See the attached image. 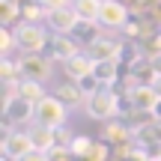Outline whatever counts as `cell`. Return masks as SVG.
<instances>
[{"instance_id": "cell-1", "label": "cell", "mask_w": 161, "mask_h": 161, "mask_svg": "<svg viewBox=\"0 0 161 161\" xmlns=\"http://www.w3.org/2000/svg\"><path fill=\"white\" fill-rule=\"evenodd\" d=\"M84 110H86L90 119L108 122V119H114V116L119 114V96H116L110 86H104V90H98L96 96H90L84 102Z\"/></svg>"}, {"instance_id": "cell-2", "label": "cell", "mask_w": 161, "mask_h": 161, "mask_svg": "<svg viewBox=\"0 0 161 161\" xmlns=\"http://www.w3.org/2000/svg\"><path fill=\"white\" fill-rule=\"evenodd\" d=\"M66 116H69V108L60 102L57 96H45L39 104H36V125H45V128H63L66 125Z\"/></svg>"}, {"instance_id": "cell-3", "label": "cell", "mask_w": 161, "mask_h": 161, "mask_svg": "<svg viewBox=\"0 0 161 161\" xmlns=\"http://www.w3.org/2000/svg\"><path fill=\"white\" fill-rule=\"evenodd\" d=\"M15 39H18V51L21 54H42L45 51V45H48V33H45V27L42 24H27V21H21L15 27Z\"/></svg>"}, {"instance_id": "cell-4", "label": "cell", "mask_w": 161, "mask_h": 161, "mask_svg": "<svg viewBox=\"0 0 161 161\" xmlns=\"http://www.w3.org/2000/svg\"><path fill=\"white\" fill-rule=\"evenodd\" d=\"M45 21H48V27H51L57 36H69V33L78 30L80 18H78V12L72 9V6H63V9H51Z\"/></svg>"}, {"instance_id": "cell-5", "label": "cell", "mask_w": 161, "mask_h": 161, "mask_svg": "<svg viewBox=\"0 0 161 161\" xmlns=\"http://www.w3.org/2000/svg\"><path fill=\"white\" fill-rule=\"evenodd\" d=\"M18 69H21V80H45L51 75V60L48 57H39V54H30V57H21L18 60Z\"/></svg>"}, {"instance_id": "cell-6", "label": "cell", "mask_w": 161, "mask_h": 161, "mask_svg": "<svg viewBox=\"0 0 161 161\" xmlns=\"http://www.w3.org/2000/svg\"><path fill=\"white\" fill-rule=\"evenodd\" d=\"M128 98H131V108L137 114H152V108L161 102L155 86H149V84H131L128 86Z\"/></svg>"}, {"instance_id": "cell-7", "label": "cell", "mask_w": 161, "mask_h": 161, "mask_svg": "<svg viewBox=\"0 0 161 161\" xmlns=\"http://www.w3.org/2000/svg\"><path fill=\"white\" fill-rule=\"evenodd\" d=\"M3 158H12V161H21L27 152H33V143H30V134L27 131H9L3 134Z\"/></svg>"}, {"instance_id": "cell-8", "label": "cell", "mask_w": 161, "mask_h": 161, "mask_svg": "<svg viewBox=\"0 0 161 161\" xmlns=\"http://www.w3.org/2000/svg\"><path fill=\"white\" fill-rule=\"evenodd\" d=\"M98 24L102 27H125L128 24V6L122 3V0H104L102 3V15H98Z\"/></svg>"}, {"instance_id": "cell-9", "label": "cell", "mask_w": 161, "mask_h": 161, "mask_svg": "<svg viewBox=\"0 0 161 161\" xmlns=\"http://www.w3.org/2000/svg\"><path fill=\"white\" fill-rule=\"evenodd\" d=\"M27 134H30V143H33L36 152H54L60 146V131L57 128H45V125H36L33 122V128H27Z\"/></svg>"}, {"instance_id": "cell-10", "label": "cell", "mask_w": 161, "mask_h": 161, "mask_svg": "<svg viewBox=\"0 0 161 161\" xmlns=\"http://www.w3.org/2000/svg\"><path fill=\"white\" fill-rule=\"evenodd\" d=\"M48 54H51V60L69 63V60H75L80 54V48L72 42V36H57V33H54V39L48 42Z\"/></svg>"}, {"instance_id": "cell-11", "label": "cell", "mask_w": 161, "mask_h": 161, "mask_svg": "<svg viewBox=\"0 0 161 161\" xmlns=\"http://www.w3.org/2000/svg\"><path fill=\"white\" fill-rule=\"evenodd\" d=\"M86 54H90L92 60H116V63H119V57H122V45H119V42H114V39H104V36H98V39L92 42L90 48H86Z\"/></svg>"}, {"instance_id": "cell-12", "label": "cell", "mask_w": 161, "mask_h": 161, "mask_svg": "<svg viewBox=\"0 0 161 161\" xmlns=\"http://www.w3.org/2000/svg\"><path fill=\"white\" fill-rule=\"evenodd\" d=\"M92 69H96V60L90 57V54H78L75 60H69V63H63V72L69 80H84L92 75Z\"/></svg>"}, {"instance_id": "cell-13", "label": "cell", "mask_w": 161, "mask_h": 161, "mask_svg": "<svg viewBox=\"0 0 161 161\" xmlns=\"http://www.w3.org/2000/svg\"><path fill=\"white\" fill-rule=\"evenodd\" d=\"M54 96H57L66 108H69V104H84L86 102V96H84V90H80L78 80H63V84H57Z\"/></svg>"}, {"instance_id": "cell-14", "label": "cell", "mask_w": 161, "mask_h": 161, "mask_svg": "<svg viewBox=\"0 0 161 161\" xmlns=\"http://www.w3.org/2000/svg\"><path fill=\"white\" fill-rule=\"evenodd\" d=\"M134 137V128L128 125V122H108V125H104V140H108V143H116V146H125L128 149V140Z\"/></svg>"}, {"instance_id": "cell-15", "label": "cell", "mask_w": 161, "mask_h": 161, "mask_svg": "<svg viewBox=\"0 0 161 161\" xmlns=\"http://www.w3.org/2000/svg\"><path fill=\"white\" fill-rule=\"evenodd\" d=\"M92 75H96V80L102 86H110V84H116V78H119V63H116V60H96Z\"/></svg>"}, {"instance_id": "cell-16", "label": "cell", "mask_w": 161, "mask_h": 161, "mask_svg": "<svg viewBox=\"0 0 161 161\" xmlns=\"http://www.w3.org/2000/svg\"><path fill=\"white\" fill-rule=\"evenodd\" d=\"M158 66H155V60H146V63H143V60H137V63H134L131 66V80H134V84H155V78H158Z\"/></svg>"}, {"instance_id": "cell-17", "label": "cell", "mask_w": 161, "mask_h": 161, "mask_svg": "<svg viewBox=\"0 0 161 161\" xmlns=\"http://www.w3.org/2000/svg\"><path fill=\"white\" fill-rule=\"evenodd\" d=\"M102 3H104V0H72V9L78 12L80 21L96 24V21H98V15H102Z\"/></svg>"}, {"instance_id": "cell-18", "label": "cell", "mask_w": 161, "mask_h": 161, "mask_svg": "<svg viewBox=\"0 0 161 161\" xmlns=\"http://www.w3.org/2000/svg\"><path fill=\"white\" fill-rule=\"evenodd\" d=\"M45 86L39 84V80H18V98H24V102L30 104H39L42 98H45Z\"/></svg>"}, {"instance_id": "cell-19", "label": "cell", "mask_w": 161, "mask_h": 161, "mask_svg": "<svg viewBox=\"0 0 161 161\" xmlns=\"http://www.w3.org/2000/svg\"><path fill=\"white\" fill-rule=\"evenodd\" d=\"M96 146H98V143H96L92 137H84V134H78V137L69 143V152H72V155H75L78 161H86V158L92 155V152H96Z\"/></svg>"}, {"instance_id": "cell-20", "label": "cell", "mask_w": 161, "mask_h": 161, "mask_svg": "<svg viewBox=\"0 0 161 161\" xmlns=\"http://www.w3.org/2000/svg\"><path fill=\"white\" fill-rule=\"evenodd\" d=\"M15 18H21L18 0H0V24H3V27H12Z\"/></svg>"}, {"instance_id": "cell-21", "label": "cell", "mask_w": 161, "mask_h": 161, "mask_svg": "<svg viewBox=\"0 0 161 161\" xmlns=\"http://www.w3.org/2000/svg\"><path fill=\"white\" fill-rule=\"evenodd\" d=\"M42 18H48V9H45L42 3H36V0L21 9V21H27V24H39Z\"/></svg>"}, {"instance_id": "cell-22", "label": "cell", "mask_w": 161, "mask_h": 161, "mask_svg": "<svg viewBox=\"0 0 161 161\" xmlns=\"http://www.w3.org/2000/svg\"><path fill=\"white\" fill-rule=\"evenodd\" d=\"M15 48H18L15 30H12V27H3V30H0V57H12Z\"/></svg>"}, {"instance_id": "cell-23", "label": "cell", "mask_w": 161, "mask_h": 161, "mask_svg": "<svg viewBox=\"0 0 161 161\" xmlns=\"http://www.w3.org/2000/svg\"><path fill=\"white\" fill-rule=\"evenodd\" d=\"M36 3H42L48 12H51V9H63V6H72V0H36Z\"/></svg>"}, {"instance_id": "cell-24", "label": "cell", "mask_w": 161, "mask_h": 161, "mask_svg": "<svg viewBox=\"0 0 161 161\" xmlns=\"http://www.w3.org/2000/svg\"><path fill=\"white\" fill-rule=\"evenodd\" d=\"M86 161H108V146H104V143H98V146H96V152H92Z\"/></svg>"}, {"instance_id": "cell-25", "label": "cell", "mask_w": 161, "mask_h": 161, "mask_svg": "<svg viewBox=\"0 0 161 161\" xmlns=\"http://www.w3.org/2000/svg\"><path fill=\"white\" fill-rule=\"evenodd\" d=\"M21 161H51V152H27V155H24Z\"/></svg>"}, {"instance_id": "cell-26", "label": "cell", "mask_w": 161, "mask_h": 161, "mask_svg": "<svg viewBox=\"0 0 161 161\" xmlns=\"http://www.w3.org/2000/svg\"><path fill=\"white\" fill-rule=\"evenodd\" d=\"M149 116H152V122H161V102L152 108V114H149Z\"/></svg>"}, {"instance_id": "cell-27", "label": "cell", "mask_w": 161, "mask_h": 161, "mask_svg": "<svg viewBox=\"0 0 161 161\" xmlns=\"http://www.w3.org/2000/svg\"><path fill=\"white\" fill-rule=\"evenodd\" d=\"M152 86H155V92H158V98H161V72H158V78H155V84H152Z\"/></svg>"}, {"instance_id": "cell-28", "label": "cell", "mask_w": 161, "mask_h": 161, "mask_svg": "<svg viewBox=\"0 0 161 161\" xmlns=\"http://www.w3.org/2000/svg\"><path fill=\"white\" fill-rule=\"evenodd\" d=\"M0 161H12V158H0Z\"/></svg>"}, {"instance_id": "cell-29", "label": "cell", "mask_w": 161, "mask_h": 161, "mask_svg": "<svg viewBox=\"0 0 161 161\" xmlns=\"http://www.w3.org/2000/svg\"><path fill=\"white\" fill-rule=\"evenodd\" d=\"M152 161H161V158H152Z\"/></svg>"}]
</instances>
